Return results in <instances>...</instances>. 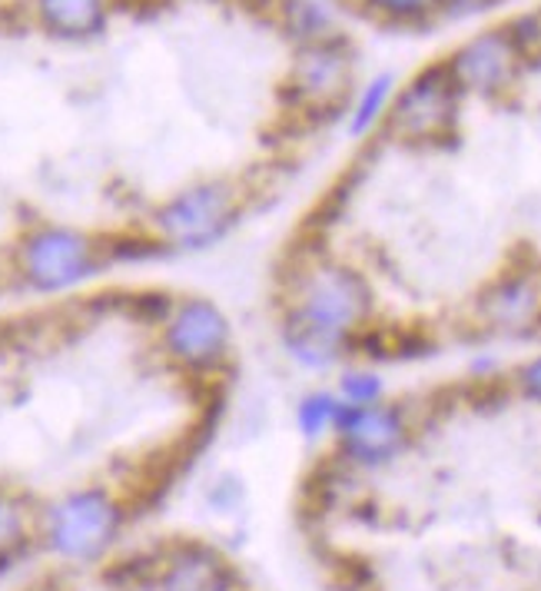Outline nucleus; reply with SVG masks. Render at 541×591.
I'll return each mask as SVG.
<instances>
[{
  "label": "nucleus",
  "instance_id": "1",
  "mask_svg": "<svg viewBox=\"0 0 541 591\" xmlns=\"http://www.w3.org/2000/svg\"><path fill=\"white\" fill-rule=\"evenodd\" d=\"M376 316L379 296L366 269L333 253H303L283 279L276 343L296 369L323 376L353 359Z\"/></svg>",
  "mask_w": 541,
  "mask_h": 591
},
{
  "label": "nucleus",
  "instance_id": "2",
  "mask_svg": "<svg viewBox=\"0 0 541 591\" xmlns=\"http://www.w3.org/2000/svg\"><path fill=\"white\" fill-rule=\"evenodd\" d=\"M106 269L103 236L70 223H37L13 246V276L37 296H70Z\"/></svg>",
  "mask_w": 541,
  "mask_h": 591
},
{
  "label": "nucleus",
  "instance_id": "3",
  "mask_svg": "<svg viewBox=\"0 0 541 591\" xmlns=\"http://www.w3.org/2000/svg\"><path fill=\"white\" fill-rule=\"evenodd\" d=\"M156 349L180 376L193 383L220 379L236 356V329L229 313L210 296H176L156 326Z\"/></svg>",
  "mask_w": 541,
  "mask_h": 591
},
{
  "label": "nucleus",
  "instance_id": "4",
  "mask_svg": "<svg viewBox=\"0 0 541 591\" xmlns=\"http://www.w3.org/2000/svg\"><path fill=\"white\" fill-rule=\"evenodd\" d=\"M126 529V506L103 486H83L63 492L50 506L37 509L40 546L63 562L103 559Z\"/></svg>",
  "mask_w": 541,
  "mask_h": 591
},
{
  "label": "nucleus",
  "instance_id": "5",
  "mask_svg": "<svg viewBox=\"0 0 541 591\" xmlns=\"http://www.w3.org/2000/svg\"><path fill=\"white\" fill-rule=\"evenodd\" d=\"M243 220V196L229 180H200L166 196L150 213V233L170 253L216 249Z\"/></svg>",
  "mask_w": 541,
  "mask_h": 591
},
{
  "label": "nucleus",
  "instance_id": "6",
  "mask_svg": "<svg viewBox=\"0 0 541 591\" xmlns=\"http://www.w3.org/2000/svg\"><path fill=\"white\" fill-rule=\"evenodd\" d=\"M336 459L346 462L353 472H376L392 466L412 442V422L406 406L399 403H372V406H349L343 403L333 422Z\"/></svg>",
  "mask_w": 541,
  "mask_h": 591
},
{
  "label": "nucleus",
  "instance_id": "7",
  "mask_svg": "<svg viewBox=\"0 0 541 591\" xmlns=\"http://www.w3.org/2000/svg\"><path fill=\"white\" fill-rule=\"evenodd\" d=\"M462 90L452 80L446 60L422 67L402 90H396L386 113V130L402 143H439L456 133Z\"/></svg>",
  "mask_w": 541,
  "mask_h": 591
},
{
  "label": "nucleus",
  "instance_id": "8",
  "mask_svg": "<svg viewBox=\"0 0 541 591\" xmlns=\"http://www.w3.org/2000/svg\"><path fill=\"white\" fill-rule=\"evenodd\" d=\"M353 47L343 33L323 40V43H309V47H296L289 77L279 90L283 103L289 110L319 116V113H339L349 100L353 90Z\"/></svg>",
  "mask_w": 541,
  "mask_h": 591
},
{
  "label": "nucleus",
  "instance_id": "9",
  "mask_svg": "<svg viewBox=\"0 0 541 591\" xmlns=\"http://www.w3.org/2000/svg\"><path fill=\"white\" fill-rule=\"evenodd\" d=\"M522 63H525V57L516 47V40L509 37L506 23L479 30L462 47H456L446 60L459 90L479 93V96H496V93L509 90L519 80Z\"/></svg>",
  "mask_w": 541,
  "mask_h": 591
},
{
  "label": "nucleus",
  "instance_id": "10",
  "mask_svg": "<svg viewBox=\"0 0 541 591\" xmlns=\"http://www.w3.org/2000/svg\"><path fill=\"white\" fill-rule=\"evenodd\" d=\"M482 326L496 333H525L535 329L541 313V269L519 263L506 266L476 299Z\"/></svg>",
  "mask_w": 541,
  "mask_h": 591
},
{
  "label": "nucleus",
  "instance_id": "11",
  "mask_svg": "<svg viewBox=\"0 0 541 591\" xmlns=\"http://www.w3.org/2000/svg\"><path fill=\"white\" fill-rule=\"evenodd\" d=\"M233 565L200 542H176L163 552L156 589L160 591H233Z\"/></svg>",
  "mask_w": 541,
  "mask_h": 591
},
{
  "label": "nucleus",
  "instance_id": "12",
  "mask_svg": "<svg viewBox=\"0 0 541 591\" xmlns=\"http://www.w3.org/2000/svg\"><path fill=\"white\" fill-rule=\"evenodd\" d=\"M113 0H33L40 27L53 37H93L106 27Z\"/></svg>",
  "mask_w": 541,
  "mask_h": 591
},
{
  "label": "nucleus",
  "instance_id": "13",
  "mask_svg": "<svg viewBox=\"0 0 541 591\" xmlns=\"http://www.w3.org/2000/svg\"><path fill=\"white\" fill-rule=\"evenodd\" d=\"M37 542V509L20 492L0 486V572L20 562Z\"/></svg>",
  "mask_w": 541,
  "mask_h": 591
},
{
  "label": "nucleus",
  "instance_id": "14",
  "mask_svg": "<svg viewBox=\"0 0 541 591\" xmlns=\"http://www.w3.org/2000/svg\"><path fill=\"white\" fill-rule=\"evenodd\" d=\"M279 23L296 47L323 43V40L339 33L333 13L319 0H283L279 3Z\"/></svg>",
  "mask_w": 541,
  "mask_h": 591
},
{
  "label": "nucleus",
  "instance_id": "15",
  "mask_svg": "<svg viewBox=\"0 0 541 591\" xmlns=\"http://www.w3.org/2000/svg\"><path fill=\"white\" fill-rule=\"evenodd\" d=\"M392 96H396V77L392 73H376L356 96L353 110H349V136L353 140H366L372 130H379L386 123V113L392 106Z\"/></svg>",
  "mask_w": 541,
  "mask_h": 591
},
{
  "label": "nucleus",
  "instance_id": "16",
  "mask_svg": "<svg viewBox=\"0 0 541 591\" xmlns=\"http://www.w3.org/2000/svg\"><path fill=\"white\" fill-rule=\"evenodd\" d=\"M343 399L336 396V389H309L299 396L296 403V429L303 439L309 442H319L326 436H333V422H336V412H339Z\"/></svg>",
  "mask_w": 541,
  "mask_h": 591
},
{
  "label": "nucleus",
  "instance_id": "17",
  "mask_svg": "<svg viewBox=\"0 0 541 591\" xmlns=\"http://www.w3.org/2000/svg\"><path fill=\"white\" fill-rule=\"evenodd\" d=\"M336 396L349 406H372L386 399V379L376 366L346 363L339 366V376H336Z\"/></svg>",
  "mask_w": 541,
  "mask_h": 591
},
{
  "label": "nucleus",
  "instance_id": "18",
  "mask_svg": "<svg viewBox=\"0 0 541 591\" xmlns=\"http://www.w3.org/2000/svg\"><path fill=\"white\" fill-rule=\"evenodd\" d=\"M366 10L386 23H429L439 17L442 0H363Z\"/></svg>",
  "mask_w": 541,
  "mask_h": 591
},
{
  "label": "nucleus",
  "instance_id": "19",
  "mask_svg": "<svg viewBox=\"0 0 541 591\" xmlns=\"http://www.w3.org/2000/svg\"><path fill=\"white\" fill-rule=\"evenodd\" d=\"M512 386L522 399L541 406V353H535L532 359H525L516 373H512Z\"/></svg>",
  "mask_w": 541,
  "mask_h": 591
},
{
  "label": "nucleus",
  "instance_id": "20",
  "mask_svg": "<svg viewBox=\"0 0 541 591\" xmlns=\"http://www.w3.org/2000/svg\"><path fill=\"white\" fill-rule=\"evenodd\" d=\"M173 299H176V296H170V293H140V296H136V313H140L143 326H153V329H156V326L166 319Z\"/></svg>",
  "mask_w": 541,
  "mask_h": 591
},
{
  "label": "nucleus",
  "instance_id": "21",
  "mask_svg": "<svg viewBox=\"0 0 541 591\" xmlns=\"http://www.w3.org/2000/svg\"><path fill=\"white\" fill-rule=\"evenodd\" d=\"M492 7H499V0H442L439 17H446V20H469V17L489 13Z\"/></svg>",
  "mask_w": 541,
  "mask_h": 591
},
{
  "label": "nucleus",
  "instance_id": "22",
  "mask_svg": "<svg viewBox=\"0 0 541 591\" xmlns=\"http://www.w3.org/2000/svg\"><path fill=\"white\" fill-rule=\"evenodd\" d=\"M535 329H539V333H541V313H539V323H535Z\"/></svg>",
  "mask_w": 541,
  "mask_h": 591
}]
</instances>
